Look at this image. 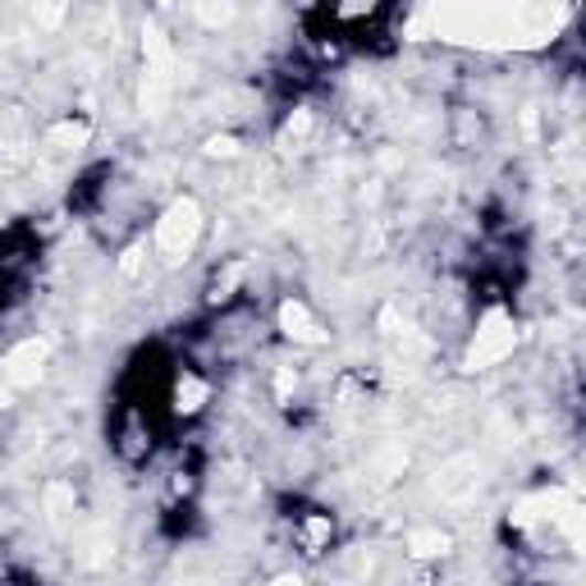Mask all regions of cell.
I'll use <instances>...</instances> for the list:
<instances>
[{"label": "cell", "instance_id": "ba28073f", "mask_svg": "<svg viewBox=\"0 0 586 586\" xmlns=\"http://www.w3.org/2000/svg\"><path fill=\"white\" fill-rule=\"evenodd\" d=\"M312 129H317V110H312V106H294V110L285 115L280 134H275V142H280V151H298L307 138H312Z\"/></svg>", "mask_w": 586, "mask_h": 586}, {"label": "cell", "instance_id": "8992f818", "mask_svg": "<svg viewBox=\"0 0 586 586\" xmlns=\"http://www.w3.org/2000/svg\"><path fill=\"white\" fill-rule=\"evenodd\" d=\"M404 550H408L413 564H436V560H445V554L454 550V536L440 532V528H413L404 536Z\"/></svg>", "mask_w": 586, "mask_h": 586}, {"label": "cell", "instance_id": "3957f363", "mask_svg": "<svg viewBox=\"0 0 586 586\" xmlns=\"http://www.w3.org/2000/svg\"><path fill=\"white\" fill-rule=\"evenodd\" d=\"M46 366H51V339L28 334V339H19V344L6 358H0V381H6L14 394L19 390H33L46 376Z\"/></svg>", "mask_w": 586, "mask_h": 586}, {"label": "cell", "instance_id": "6da1fadb", "mask_svg": "<svg viewBox=\"0 0 586 586\" xmlns=\"http://www.w3.org/2000/svg\"><path fill=\"white\" fill-rule=\"evenodd\" d=\"M202 230H206V211L193 193H179L161 215H157V230H151V253H157L166 266H179L189 262L193 248L202 243Z\"/></svg>", "mask_w": 586, "mask_h": 586}, {"label": "cell", "instance_id": "277c9868", "mask_svg": "<svg viewBox=\"0 0 586 586\" xmlns=\"http://www.w3.org/2000/svg\"><path fill=\"white\" fill-rule=\"evenodd\" d=\"M275 330H280L289 344H298V349H317V344H326V326L317 321V312L307 307L302 298H285L280 307H275Z\"/></svg>", "mask_w": 586, "mask_h": 586}, {"label": "cell", "instance_id": "52a82bcc", "mask_svg": "<svg viewBox=\"0 0 586 586\" xmlns=\"http://www.w3.org/2000/svg\"><path fill=\"white\" fill-rule=\"evenodd\" d=\"M206 398H211V385L198 372H179V381H174V413L179 417H198L206 408Z\"/></svg>", "mask_w": 586, "mask_h": 586}, {"label": "cell", "instance_id": "30bf717a", "mask_svg": "<svg viewBox=\"0 0 586 586\" xmlns=\"http://www.w3.org/2000/svg\"><path fill=\"white\" fill-rule=\"evenodd\" d=\"M74 504H78V496H74V486L70 481H51L46 486V496H42V509H46V522H70V513H74Z\"/></svg>", "mask_w": 586, "mask_h": 586}, {"label": "cell", "instance_id": "9a60e30c", "mask_svg": "<svg viewBox=\"0 0 586 586\" xmlns=\"http://www.w3.org/2000/svg\"><path fill=\"white\" fill-rule=\"evenodd\" d=\"M266 586H307L302 577H275V582H266Z\"/></svg>", "mask_w": 586, "mask_h": 586}, {"label": "cell", "instance_id": "5bb4252c", "mask_svg": "<svg viewBox=\"0 0 586 586\" xmlns=\"http://www.w3.org/2000/svg\"><path fill=\"white\" fill-rule=\"evenodd\" d=\"M14 408V390L6 385V381H0V413H10Z\"/></svg>", "mask_w": 586, "mask_h": 586}, {"label": "cell", "instance_id": "5b68a950", "mask_svg": "<svg viewBox=\"0 0 586 586\" xmlns=\"http://www.w3.org/2000/svg\"><path fill=\"white\" fill-rule=\"evenodd\" d=\"M87 142H92V119H83V115H60L55 125H46V134H42L46 157H78Z\"/></svg>", "mask_w": 586, "mask_h": 586}, {"label": "cell", "instance_id": "9c48e42d", "mask_svg": "<svg viewBox=\"0 0 586 586\" xmlns=\"http://www.w3.org/2000/svg\"><path fill=\"white\" fill-rule=\"evenodd\" d=\"M330 541H334V518H330V513H307V518L298 522V545H302L307 554H326Z\"/></svg>", "mask_w": 586, "mask_h": 586}, {"label": "cell", "instance_id": "8fae6325", "mask_svg": "<svg viewBox=\"0 0 586 586\" xmlns=\"http://www.w3.org/2000/svg\"><path fill=\"white\" fill-rule=\"evenodd\" d=\"M202 157L206 161H238L243 142H238V134H206L202 138Z\"/></svg>", "mask_w": 586, "mask_h": 586}, {"label": "cell", "instance_id": "7a4b0ae2", "mask_svg": "<svg viewBox=\"0 0 586 586\" xmlns=\"http://www.w3.org/2000/svg\"><path fill=\"white\" fill-rule=\"evenodd\" d=\"M518 344H522V330H518L509 307H486L472 339H468V349H462V372H472V376L490 372V366L509 362L518 353Z\"/></svg>", "mask_w": 586, "mask_h": 586}, {"label": "cell", "instance_id": "4fadbf2b", "mask_svg": "<svg viewBox=\"0 0 586 586\" xmlns=\"http://www.w3.org/2000/svg\"><path fill=\"white\" fill-rule=\"evenodd\" d=\"M142 257H147V243H134V248L125 253V262H119V275H125V280H134V275L142 270Z\"/></svg>", "mask_w": 586, "mask_h": 586}, {"label": "cell", "instance_id": "7c38bea8", "mask_svg": "<svg viewBox=\"0 0 586 586\" xmlns=\"http://www.w3.org/2000/svg\"><path fill=\"white\" fill-rule=\"evenodd\" d=\"M238 280H243V266H238V262H234V266H225V275H215V285H211V302H225V298H234Z\"/></svg>", "mask_w": 586, "mask_h": 586}]
</instances>
